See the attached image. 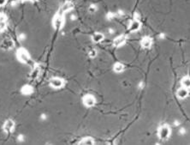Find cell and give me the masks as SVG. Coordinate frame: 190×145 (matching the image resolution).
I'll use <instances>...</instances> for the list:
<instances>
[{"label": "cell", "mask_w": 190, "mask_h": 145, "mask_svg": "<svg viewBox=\"0 0 190 145\" xmlns=\"http://www.w3.org/2000/svg\"><path fill=\"white\" fill-rule=\"evenodd\" d=\"M17 57L18 60L20 62H22V63H25V64H29L31 62L30 55H29L28 51H27L25 48L18 49L17 52Z\"/></svg>", "instance_id": "1"}, {"label": "cell", "mask_w": 190, "mask_h": 145, "mask_svg": "<svg viewBox=\"0 0 190 145\" xmlns=\"http://www.w3.org/2000/svg\"><path fill=\"white\" fill-rule=\"evenodd\" d=\"M64 24V18H63V15L60 14V13H58L55 17L53 18V21H52V25L54 27V28L56 29H61Z\"/></svg>", "instance_id": "2"}, {"label": "cell", "mask_w": 190, "mask_h": 145, "mask_svg": "<svg viewBox=\"0 0 190 145\" xmlns=\"http://www.w3.org/2000/svg\"><path fill=\"white\" fill-rule=\"evenodd\" d=\"M171 135V128L169 125H162L160 128H159V130H158V136H159V138L162 139V140H165L167 139L168 137H170Z\"/></svg>", "instance_id": "3"}, {"label": "cell", "mask_w": 190, "mask_h": 145, "mask_svg": "<svg viewBox=\"0 0 190 145\" xmlns=\"http://www.w3.org/2000/svg\"><path fill=\"white\" fill-rule=\"evenodd\" d=\"M82 102L83 105L86 107H94L96 103V100H95L94 96L92 94H86L83 97L82 99Z\"/></svg>", "instance_id": "4"}, {"label": "cell", "mask_w": 190, "mask_h": 145, "mask_svg": "<svg viewBox=\"0 0 190 145\" xmlns=\"http://www.w3.org/2000/svg\"><path fill=\"white\" fill-rule=\"evenodd\" d=\"M63 84H64V81L60 77H53L50 80V85L53 88H57V89L61 88Z\"/></svg>", "instance_id": "5"}, {"label": "cell", "mask_w": 190, "mask_h": 145, "mask_svg": "<svg viewBox=\"0 0 190 145\" xmlns=\"http://www.w3.org/2000/svg\"><path fill=\"white\" fill-rule=\"evenodd\" d=\"M15 129V122L12 120H6L4 124L3 130L5 133H10Z\"/></svg>", "instance_id": "6"}, {"label": "cell", "mask_w": 190, "mask_h": 145, "mask_svg": "<svg viewBox=\"0 0 190 145\" xmlns=\"http://www.w3.org/2000/svg\"><path fill=\"white\" fill-rule=\"evenodd\" d=\"M74 7H75V5H74V4L71 1H67V2H65L62 5V7L60 8V10H59V13L63 15V13L69 12L71 9H73Z\"/></svg>", "instance_id": "7"}, {"label": "cell", "mask_w": 190, "mask_h": 145, "mask_svg": "<svg viewBox=\"0 0 190 145\" xmlns=\"http://www.w3.org/2000/svg\"><path fill=\"white\" fill-rule=\"evenodd\" d=\"M127 41V36L125 34H121L119 36H117L114 41H113V45L116 46V47H119V46H122L124 43L126 42Z\"/></svg>", "instance_id": "8"}, {"label": "cell", "mask_w": 190, "mask_h": 145, "mask_svg": "<svg viewBox=\"0 0 190 145\" xmlns=\"http://www.w3.org/2000/svg\"><path fill=\"white\" fill-rule=\"evenodd\" d=\"M141 28V23L140 20H134L131 22L130 25V32H137Z\"/></svg>", "instance_id": "9"}, {"label": "cell", "mask_w": 190, "mask_h": 145, "mask_svg": "<svg viewBox=\"0 0 190 145\" xmlns=\"http://www.w3.org/2000/svg\"><path fill=\"white\" fill-rule=\"evenodd\" d=\"M7 27V17L4 13H0V32L5 30Z\"/></svg>", "instance_id": "10"}, {"label": "cell", "mask_w": 190, "mask_h": 145, "mask_svg": "<svg viewBox=\"0 0 190 145\" xmlns=\"http://www.w3.org/2000/svg\"><path fill=\"white\" fill-rule=\"evenodd\" d=\"M140 44H141V46L144 48H150L153 44V40L149 36H146L141 40Z\"/></svg>", "instance_id": "11"}, {"label": "cell", "mask_w": 190, "mask_h": 145, "mask_svg": "<svg viewBox=\"0 0 190 145\" xmlns=\"http://www.w3.org/2000/svg\"><path fill=\"white\" fill-rule=\"evenodd\" d=\"M177 97L180 98V99H185L187 98V96L189 95V88H186L184 87H182L181 88H179L177 90Z\"/></svg>", "instance_id": "12"}, {"label": "cell", "mask_w": 190, "mask_h": 145, "mask_svg": "<svg viewBox=\"0 0 190 145\" xmlns=\"http://www.w3.org/2000/svg\"><path fill=\"white\" fill-rule=\"evenodd\" d=\"M1 46H2V48H4V49H5V50H9V49L13 48V46H14V42H13L12 40H10V39H5V40L3 41V43H2Z\"/></svg>", "instance_id": "13"}, {"label": "cell", "mask_w": 190, "mask_h": 145, "mask_svg": "<svg viewBox=\"0 0 190 145\" xmlns=\"http://www.w3.org/2000/svg\"><path fill=\"white\" fill-rule=\"evenodd\" d=\"M104 39V34L99 32H96L92 35V41L94 43H99L101 42Z\"/></svg>", "instance_id": "14"}, {"label": "cell", "mask_w": 190, "mask_h": 145, "mask_svg": "<svg viewBox=\"0 0 190 145\" xmlns=\"http://www.w3.org/2000/svg\"><path fill=\"white\" fill-rule=\"evenodd\" d=\"M21 91H22V94H24V95H30L34 92V88L31 85L26 84L22 88Z\"/></svg>", "instance_id": "15"}, {"label": "cell", "mask_w": 190, "mask_h": 145, "mask_svg": "<svg viewBox=\"0 0 190 145\" xmlns=\"http://www.w3.org/2000/svg\"><path fill=\"white\" fill-rule=\"evenodd\" d=\"M113 70H114V71L115 72H117V73H120L122 71H123L124 70V65L121 64V63H117V64H115L114 65V66H113Z\"/></svg>", "instance_id": "16"}, {"label": "cell", "mask_w": 190, "mask_h": 145, "mask_svg": "<svg viewBox=\"0 0 190 145\" xmlns=\"http://www.w3.org/2000/svg\"><path fill=\"white\" fill-rule=\"evenodd\" d=\"M80 144H94V140L92 137H85L84 139H82L80 143Z\"/></svg>", "instance_id": "17"}, {"label": "cell", "mask_w": 190, "mask_h": 145, "mask_svg": "<svg viewBox=\"0 0 190 145\" xmlns=\"http://www.w3.org/2000/svg\"><path fill=\"white\" fill-rule=\"evenodd\" d=\"M40 68L39 67H35L34 70H32V72H31V74H30V76H31V78L32 79H36L37 77L40 76Z\"/></svg>", "instance_id": "18"}, {"label": "cell", "mask_w": 190, "mask_h": 145, "mask_svg": "<svg viewBox=\"0 0 190 145\" xmlns=\"http://www.w3.org/2000/svg\"><path fill=\"white\" fill-rule=\"evenodd\" d=\"M181 85L182 87L186 88H189L190 86V79L189 77H183L182 80H181Z\"/></svg>", "instance_id": "19"}, {"label": "cell", "mask_w": 190, "mask_h": 145, "mask_svg": "<svg viewBox=\"0 0 190 145\" xmlns=\"http://www.w3.org/2000/svg\"><path fill=\"white\" fill-rule=\"evenodd\" d=\"M88 55H89V57H91V58H95L96 56H97V51H96V49L94 48H91L89 51H88Z\"/></svg>", "instance_id": "20"}, {"label": "cell", "mask_w": 190, "mask_h": 145, "mask_svg": "<svg viewBox=\"0 0 190 145\" xmlns=\"http://www.w3.org/2000/svg\"><path fill=\"white\" fill-rule=\"evenodd\" d=\"M89 12H91V13H95L96 11H97V5H95V4H91L90 6H89Z\"/></svg>", "instance_id": "21"}, {"label": "cell", "mask_w": 190, "mask_h": 145, "mask_svg": "<svg viewBox=\"0 0 190 145\" xmlns=\"http://www.w3.org/2000/svg\"><path fill=\"white\" fill-rule=\"evenodd\" d=\"M27 36L25 34H20V35L18 36V39H19V41H25L26 40Z\"/></svg>", "instance_id": "22"}, {"label": "cell", "mask_w": 190, "mask_h": 145, "mask_svg": "<svg viewBox=\"0 0 190 145\" xmlns=\"http://www.w3.org/2000/svg\"><path fill=\"white\" fill-rule=\"evenodd\" d=\"M115 17H116V14H114V13H112V12H111V13H108V14H107V19H108V20H112L113 18H114Z\"/></svg>", "instance_id": "23"}, {"label": "cell", "mask_w": 190, "mask_h": 145, "mask_svg": "<svg viewBox=\"0 0 190 145\" xmlns=\"http://www.w3.org/2000/svg\"><path fill=\"white\" fill-rule=\"evenodd\" d=\"M18 141L19 142H21V143H22V142H24L25 141V138H24V137H23V135H19L17 137Z\"/></svg>", "instance_id": "24"}, {"label": "cell", "mask_w": 190, "mask_h": 145, "mask_svg": "<svg viewBox=\"0 0 190 145\" xmlns=\"http://www.w3.org/2000/svg\"><path fill=\"white\" fill-rule=\"evenodd\" d=\"M40 120H47V115L45 113H43L40 115Z\"/></svg>", "instance_id": "25"}, {"label": "cell", "mask_w": 190, "mask_h": 145, "mask_svg": "<svg viewBox=\"0 0 190 145\" xmlns=\"http://www.w3.org/2000/svg\"><path fill=\"white\" fill-rule=\"evenodd\" d=\"M108 32H109V34H113L115 32H116V30H115L114 28H109V30H108Z\"/></svg>", "instance_id": "26"}, {"label": "cell", "mask_w": 190, "mask_h": 145, "mask_svg": "<svg viewBox=\"0 0 190 145\" xmlns=\"http://www.w3.org/2000/svg\"><path fill=\"white\" fill-rule=\"evenodd\" d=\"M186 133V130L183 128H181L180 130H179V134H181V135H184Z\"/></svg>", "instance_id": "27"}, {"label": "cell", "mask_w": 190, "mask_h": 145, "mask_svg": "<svg viewBox=\"0 0 190 145\" xmlns=\"http://www.w3.org/2000/svg\"><path fill=\"white\" fill-rule=\"evenodd\" d=\"M7 0H0V6H4L6 4Z\"/></svg>", "instance_id": "28"}, {"label": "cell", "mask_w": 190, "mask_h": 145, "mask_svg": "<svg viewBox=\"0 0 190 145\" xmlns=\"http://www.w3.org/2000/svg\"><path fill=\"white\" fill-rule=\"evenodd\" d=\"M158 37H159L160 39H164V38H165V36H164V34H160L159 35H158Z\"/></svg>", "instance_id": "29"}, {"label": "cell", "mask_w": 190, "mask_h": 145, "mask_svg": "<svg viewBox=\"0 0 190 145\" xmlns=\"http://www.w3.org/2000/svg\"><path fill=\"white\" fill-rule=\"evenodd\" d=\"M70 18H71V20H72V21H75V20L76 19V16H74V15H72Z\"/></svg>", "instance_id": "30"}, {"label": "cell", "mask_w": 190, "mask_h": 145, "mask_svg": "<svg viewBox=\"0 0 190 145\" xmlns=\"http://www.w3.org/2000/svg\"><path fill=\"white\" fill-rule=\"evenodd\" d=\"M144 86H145V84H144V83H143L142 82H141V83H140V88H143Z\"/></svg>", "instance_id": "31"}, {"label": "cell", "mask_w": 190, "mask_h": 145, "mask_svg": "<svg viewBox=\"0 0 190 145\" xmlns=\"http://www.w3.org/2000/svg\"><path fill=\"white\" fill-rule=\"evenodd\" d=\"M30 2H32V3H35V2H36V1H38V0H29Z\"/></svg>", "instance_id": "32"}, {"label": "cell", "mask_w": 190, "mask_h": 145, "mask_svg": "<svg viewBox=\"0 0 190 145\" xmlns=\"http://www.w3.org/2000/svg\"><path fill=\"white\" fill-rule=\"evenodd\" d=\"M18 2H24V1H26V0H17Z\"/></svg>", "instance_id": "33"}]
</instances>
